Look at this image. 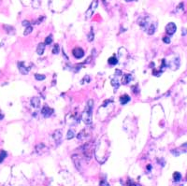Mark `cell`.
I'll return each instance as SVG.
<instances>
[{
    "label": "cell",
    "mask_w": 187,
    "mask_h": 186,
    "mask_svg": "<svg viewBox=\"0 0 187 186\" xmlns=\"http://www.w3.org/2000/svg\"><path fill=\"white\" fill-rule=\"evenodd\" d=\"M35 78L37 81H43L46 79V77H45V75H42V74H35Z\"/></svg>",
    "instance_id": "cell-25"
},
{
    "label": "cell",
    "mask_w": 187,
    "mask_h": 186,
    "mask_svg": "<svg viewBox=\"0 0 187 186\" xmlns=\"http://www.w3.org/2000/svg\"><path fill=\"white\" fill-rule=\"evenodd\" d=\"M88 82H90V76L86 75L84 78L81 81V84H84V83H88Z\"/></svg>",
    "instance_id": "cell-28"
},
{
    "label": "cell",
    "mask_w": 187,
    "mask_h": 186,
    "mask_svg": "<svg viewBox=\"0 0 187 186\" xmlns=\"http://www.w3.org/2000/svg\"><path fill=\"white\" fill-rule=\"evenodd\" d=\"M43 151H45V152L47 151V148L45 147V145L44 144H38L37 146V148H36V152L38 153V155H42Z\"/></svg>",
    "instance_id": "cell-17"
},
{
    "label": "cell",
    "mask_w": 187,
    "mask_h": 186,
    "mask_svg": "<svg viewBox=\"0 0 187 186\" xmlns=\"http://www.w3.org/2000/svg\"><path fill=\"white\" fill-rule=\"evenodd\" d=\"M166 65H167V67H169L172 70H176L180 67V59L178 58V57L177 58H174L171 61H169V63L166 64Z\"/></svg>",
    "instance_id": "cell-7"
},
{
    "label": "cell",
    "mask_w": 187,
    "mask_h": 186,
    "mask_svg": "<svg viewBox=\"0 0 187 186\" xmlns=\"http://www.w3.org/2000/svg\"><path fill=\"white\" fill-rule=\"evenodd\" d=\"M94 37H95V35H94V31H93V28H92L91 32H90L89 35H88V40L89 41H93L94 40Z\"/></svg>",
    "instance_id": "cell-30"
},
{
    "label": "cell",
    "mask_w": 187,
    "mask_h": 186,
    "mask_svg": "<svg viewBox=\"0 0 187 186\" xmlns=\"http://www.w3.org/2000/svg\"><path fill=\"white\" fill-rule=\"evenodd\" d=\"M130 97H129V95L128 94H124V95H122V97H120V102H121V104L122 105H125L127 104L128 102L130 101Z\"/></svg>",
    "instance_id": "cell-15"
},
{
    "label": "cell",
    "mask_w": 187,
    "mask_h": 186,
    "mask_svg": "<svg viewBox=\"0 0 187 186\" xmlns=\"http://www.w3.org/2000/svg\"><path fill=\"white\" fill-rule=\"evenodd\" d=\"M53 53L54 54H58V53H59V45H58V44L54 45V47L53 49Z\"/></svg>",
    "instance_id": "cell-29"
},
{
    "label": "cell",
    "mask_w": 187,
    "mask_h": 186,
    "mask_svg": "<svg viewBox=\"0 0 187 186\" xmlns=\"http://www.w3.org/2000/svg\"><path fill=\"white\" fill-rule=\"evenodd\" d=\"M177 30V26L174 23H169V24H166V32L169 35H173Z\"/></svg>",
    "instance_id": "cell-8"
},
{
    "label": "cell",
    "mask_w": 187,
    "mask_h": 186,
    "mask_svg": "<svg viewBox=\"0 0 187 186\" xmlns=\"http://www.w3.org/2000/svg\"><path fill=\"white\" fill-rule=\"evenodd\" d=\"M133 79V76L131 74H125L124 77H122V84H127L128 82H130L131 80Z\"/></svg>",
    "instance_id": "cell-14"
},
{
    "label": "cell",
    "mask_w": 187,
    "mask_h": 186,
    "mask_svg": "<svg viewBox=\"0 0 187 186\" xmlns=\"http://www.w3.org/2000/svg\"><path fill=\"white\" fill-rule=\"evenodd\" d=\"M98 0H94L91 6H90V8L86 10V13H85L86 19H90L93 16L95 10H96V8H98Z\"/></svg>",
    "instance_id": "cell-4"
},
{
    "label": "cell",
    "mask_w": 187,
    "mask_h": 186,
    "mask_svg": "<svg viewBox=\"0 0 187 186\" xmlns=\"http://www.w3.org/2000/svg\"><path fill=\"white\" fill-rule=\"evenodd\" d=\"M72 160L76 165V168L78 169H81V156L79 155H72Z\"/></svg>",
    "instance_id": "cell-12"
},
{
    "label": "cell",
    "mask_w": 187,
    "mask_h": 186,
    "mask_svg": "<svg viewBox=\"0 0 187 186\" xmlns=\"http://www.w3.org/2000/svg\"><path fill=\"white\" fill-rule=\"evenodd\" d=\"M53 113H54V110L53 108H49L48 106H44L42 108V110H41V114L45 118H49Z\"/></svg>",
    "instance_id": "cell-9"
},
{
    "label": "cell",
    "mask_w": 187,
    "mask_h": 186,
    "mask_svg": "<svg viewBox=\"0 0 187 186\" xmlns=\"http://www.w3.org/2000/svg\"><path fill=\"white\" fill-rule=\"evenodd\" d=\"M6 157H7V152H6L5 151L0 152V163H2Z\"/></svg>",
    "instance_id": "cell-23"
},
{
    "label": "cell",
    "mask_w": 187,
    "mask_h": 186,
    "mask_svg": "<svg viewBox=\"0 0 187 186\" xmlns=\"http://www.w3.org/2000/svg\"><path fill=\"white\" fill-rule=\"evenodd\" d=\"M162 70H159V71H157V70H155V69H153V75H154V76H156V77H159L161 74H162Z\"/></svg>",
    "instance_id": "cell-31"
},
{
    "label": "cell",
    "mask_w": 187,
    "mask_h": 186,
    "mask_svg": "<svg viewBox=\"0 0 187 186\" xmlns=\"http://www.w3.org/2000/svg\"><path fill=\"white\" fill-rule=\"evenodd\" d=\"M44 51H45V43H40V44H38L37 48V54L42 55L44 53Z\"/></svg>",
    "instance_id": "cell-18"
},
{
    "label": "cell",
    "mask_w": 187,
    "mask_h": 186,
    "mask_svg": "<svg viewBox=\"0 0 187 186\" xmlns=\"http://www.w3.org/2000/svg\"><path fill=\"white\" fill-rule=\"evenodd\" d=\"M115 74L117 75V76H121V75H122V71H121V70H119V69L116 70V71H115Z\"/></svg>",
    "instance_id": "cell-34"
},
{
    "label": "cell",
    "mask_w": 187,
    "mask_h": 186,
    "mask_svg": "<svg viewBox=\"0 0 187 186\" xmlns=\"http://www.w3.org/2000/svg\"><path fill=\"white\" fill-rule=\"evenodd\" d=\"M173 179H174V182H180V179H182V174H180V172H175L173 174Z\"/></svg>",
    "instance_id": "cell-21"
},
{
    "label": "cell",
    "mask_w": 187,
    "mask_h": 186,
    "mask_svg": "<svg viewBox=\"0 0 187 186\" xmlns=\"http://www.w3.org/2000/svg\"><path fill=\"white\" fill-rule=\"evenodd\" d=\"M72 54L76 59H81L84 56V51H83L81 48L77 47L72 51Z\"/></svg>",
    "instance_id": "cell-6"
},
{
    "label": "cell",
    "mask_w": 187,
    "mask_h": 186,
    "mask_svg": "<svg viewBox=\"0 0 187 186\" xmlns=\"http://www.w3.org/2000/svg\"><path fill=\"white\" fill-rule=\"evenodd\" d=\"M25 27H26V28H25V31L23 32V35L27 36V35H29L31 33L32 30H33V26H32V23H31V24L27 25V26H25Z\"/></svg>",
    "instance_id": "cell-22"
},
{
    "label": "cell",
    "mask_w": 187,
    "mask_h": 186,
    "mask_svg": "<svg viewBox=\"0 0 187 186\" xmlns=\"http://www.w3.org/2000/svg\"><path fill=\"white\" fill-rule=\"evenodd\" d=\"M138 23L145 32H147V34L153 35L155 33V30L157 27V23L152 16H150V15L140 16L139 19L138 20Z\"/></svg>",
    "instance_id": "cell-2"
},
{
    "label": "cell",
    "mask_w": 187,
    "mask_h": 186,
    "mask_svg": "<svg viewBox=\"0 0 187 186\" xmlns=\"http://www.w3.org/2000/svg\"><path fill=\"white\" fill-rule=\"evenodd\" d=\"M93 107H94V100L90 99L87 102V105L81 114V119L84 122L85 124H92V116H93Z\"/></svg>",
    "instance_id": "cell-3"
},
{
    "label": "cell",
    "mask_w": 187,
    "mask_h": 186,
    "mask_svg": "<svg viewBox=\"0 0 187 186\" xmlns=\"http://www.w3.org/2000/svg\"><path fill=\"white\" fill-rule=\"evenodd\" d=\"M17 66H18L19 71H20L23 75H26V74H28L29 70H30V68H31V67H28L26 65H25V63H24V62H18Z\"/></svg>",
    "instance_id": "cell-5"
},
{
    "label": "cell",
    "mask_w": 187,
    "mask_h": 186,
    "mask_svg": "<svg viewBox=\"0 0 187 186\" xmlns=\"http://www.w3.org/2000/svg\"><path fill=\"white\" fill-rule=\"evenodd\" d=\"M111 85L117 89L119 87V81L117 79H112L111 80Z\"/></svg>",
    "instance_id": "cell-27"
},
{
    "label": "cell",
    "mask_w": 187,
    "mask_h": 186,
    "mask_svg": "<svg viewBox=\"0 0 187 186\" xmlns=\"http://www.w3.org/2000/svg\"><path fill=\"white\" fill-rule=\"evenodd\" d=\"M163 41L165 43H166V44H169V43H170V38L169 37H163Z\"/></svg>",
    "instance_id": "cell-32"
},
{
    "label": "cell",
    "mask_w": 187,
    "mask_h": 186,
    "mask_svg": "<svg viewBox=\"0 0 187 186\" xmlns=\"http://www.w3.org/2000/svg\"><path fill=\"white\" fill-rule=\"evenodd\" d=\"M53 137H54V141H55L57 144H60L61 140H62V137H63V135H62V130H56V131L54 133Z\"/></svg>",
    "instance_id": "cell-11"
},
{
    "label": "cell",
    "mask_w": 187,
    "mask_h": 186,
    "mask_svg": "<svg viewBox=\"0 0 187 186\" xmlns=\"http://www.w3.org/2000/svg\"><path fill=\"white\" fill-rule=\"evenodd\" d=\"M74 137H75V132H74V130H71V129H70V130L67 132V139H71V138H73Z\"/></svg>",
    "instance_id": "cell-24"
},
{
    "label": "cell",
    "mask_w": 187,
    "mask_h": 186,
    "mask_svg": "<svg viewBox=\"0 0 187 186\" xmlns=\"http://www.w3.org/2000/svg\"><path fill=\"white\" fill-rule=\"evenodd\" d=\"M99 184H100V185H106V186H109V182H105V181H101Z\"/></svg>",
    "instance_id": "cell-33"
},
{
    "label": "cell",
    "mask_w": 187,
    "mask_h": 186,
    "mask_svg": "<svg viewBox=\"0 0 187 186\" xmlns=\"http://www.w3.org/2000/svg\"><path fill=\"white\" fill-rule=\"evenodd\" d=\"M31 105H32V107H34V108H40V97H33L31 99Z\"/></svg>",
    "instance_id": "cell-13"
},
{
    "label": "cell",
    "mask_w": 187,
    "mask_h": 186,
    "mask_svg": "<svg viewBox=\"0 0 187 186\" xmlns=\"http://www.w3.org/2000/svg\"><path fill=\"white\" fill-rule=\"evenodd\" d=\"M51 42H53V36L50 35L46 37V40H45L44 43H45V45H50Z\"/></svg>",
    "instance_id": "cell-26"
},
{
    "label": "cell",
    "mask_w": 187,
    "mask_h": 186,
    "mask_svg": "<svg viewBox=\"0 0 187 186\" xmlns=\"http://www.w3.org/2000/svg\"><path fill=\"white\" fill-rule=\"evenodd\" d=\"M109 140L108 139V137L104 135L99 140L95 150V159L98 160V163L103 164L106 162V160L109 157Z\"/></svg>",
    "instance_id": "cell-1"
},
{
    "label": "cell",
    "mask_w": 187,
    "mask_h": 186,
    "mask_svg": "<svg viewBox=\"0 0 187 186\" xmlns=\"http://www.w3.org/2000/svg\"><path fill=\"white\" fill-rule=\"evenodd\" d=\"M90 136H91V131H89L88 129H83L82 131L80 132V134L77 136V138H78V139H80V140H84V139H86V138H88Z\"/></svg>",
    "instance_id": "cell-10"
},
{
    "label": "cell",
    "mask_w": 187,
    "mask_h": 186,
    "mask_svg": "<svg viewBox=\"0 0 187 186\" xmlns=\"http://www.w3.org/2000/svg\"><path fill=\"white\" fill-rule=\"evenodd\" d=\"M134 1H138V0H125V2H134Z\"/></svg>",
    "instance_id": "cell-35"
},
{
    "label": "cell",
    "mask_w": 187,
    "mask_h": 186,
    "mask_svg": "<svg viewBox=\"0 0 187 186\" xmlns=\"http://www.w3.org/2000/svg\"><path fill=\"white\" fill-rule=\"evenodd\" d=\"M108 63L111 66H115V65H117L118 64V58L116 56H112V57H111V58H109Z\"/></svg>",
    "instance_id": "cell-19"
},
{
    "label": "cell",
    "mask_w": 187,
    "mask_h": 186,
    "mask_svg": "<svg viewBox=\"0 0 187 186\" xmlns=\"http://www.w3.org/2000/svg\"><path fill=\"white\" fill-rule=\"evenodd\" d=\"M41 5V0H32V7L34 9H38Z\"/></svg>",
    "instance_id": "cell-20"
},
{
    "label": "cell",
    "mask_w": 187,
    "mask_h": 186,
    "mask_svg": "<svg viewBox=\"0 0 187 186\" xmlns=\"http://www.w3.org/2000/svg\"><path fill=\"white\" fill-rule=\"evenodd\" d=\"M3 27H4V29L6 30V32H7L9 35H14L15 34V29H14V27L10 26V25L5 24V25H3Z\"/></svg>",
    "instance_id": "cell-16"
}]
</instances>
